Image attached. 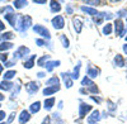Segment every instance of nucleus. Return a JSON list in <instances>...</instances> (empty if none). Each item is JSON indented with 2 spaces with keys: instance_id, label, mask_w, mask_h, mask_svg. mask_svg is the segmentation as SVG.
I'll return each instance as SVG.
<instances>
[{
  "instance_id": "nucleus-1",
  "label": "nucleus",
  "mask_w": 127,
  "mask_h": 124,
  "mask_svg": "<svg viewBox=\"0 0 127 124\" xmlns=\"http://www.w3.org/2000/svg\"><path fill=\"white\" fill-rule=\"evenodd\" d=\"M32 27H33V19H32V17L26 15V14H19L18 22H17V25H15L17 32L24 37V36H27V30Z\"/></svg>"
},
{
  "instance_id": "nucleus-2",
  "label": "nucleus",
  "mask_w": 127,
  "mask_h": 124,
  "mask_svg": "<svg viewBox=\"0 0 127 124\" xmlns=\"http://www.w3.org/2000/svg\"><path fill=\"white\" fill-rule=\"evenodd\" d=\"M113 30L116 36H117L118 38H125L127 36V27L125 25L123 20L122 19H116L114 23H113Z\"/></svg>"
},
{
  "instance_id": "nucleus-3",
  "label": "nucleus",
  "mask_w": 127,
  "mask_h": 124,
  "mask_svg": "<svg viewBox=\"0 0 127 124\" xmlns=\"http://www.w3.org/2000/svg\"><path fill=\"white\" fill-rule=\"evenodd\" d=\"M29 56H31V49L27 46H19V47H17V49L14 51V53H13V58L17 60V61H19V60L24 61Z\"/></svg>"
},
{
  "instance_id": "nucleus-4",
  "label": "nucleus",
  "mask_w": 127,
  "mask_h": 124,
  "mask_svg": "<svg viewBox=\"0 0 127 124\" xmlns=\"http://www.w3.org/2000/svg\"><path fill=\"white\" fill-rule=\"evenodd\" d=\"M32 30H33L36 34H38L39 38H43L46 41L51 39V32L48 30V28H46L45 25H42V24H33Z\"/></svg>"
},
{
  "instance_id": "nucleus-5",
  "label": "nucleus",
  "mask_w": 127,
  "mask_h": 124,
  "mask_svg": "<svg viewBox=\"0 0 127 124\" xmlns=\"http://www.w3.org/2000/svg\"><path fill=\"white\" fill-rule=\"evenodd\" d=\"M24 89H26V92L29 96H33L39 91L41 85H39V82H37V81H28V82L24 84Z\"/></svg>"
},
{
  "instance_id": "nucleus-6",
  "label": "nucleus",
  "mask_w": 127,
  "mask_h": 124,
  "mask_svg": "<svg viewBox=\"0 0 127 124\" xmlns=\"http://www.w3.org/2000/svg\"><path fill=\"white\" fill-rule=\"evenodd\" d=\"M93 111V106L90 104H88V103H84L80 100V105H79V120L87 118V115L89 114V113Z\"/></svg>"
},
{
  "instance_id": "nucleus-7",
  "label": "nucleus",
  "mask_w": 127,
  "mask_h": 124,
  "mask_svg": "<svg viewBox=\"0 0 127 124\" xmlns=\"http://www.w3.org/2000/svg\"><path fill=\"white\" fill-rule=\"evenodd\" d=\"M51 24L54 27V29L56 30H60L65 27V18L62 15H55L54 18L51 19Z\"/></svg>"
},
{
  "instance_id": "nucleus-8",
  "label": "nucleus",
  "mask_w": 127,
  "mask_h": 124,
  "mask_svg": "<svg viewBox=\"0 0 127 124\" xmlns=\"http://www.w3.org/2000/svg\"><path fill=\"white\" fill-rule=\"evenodd\" d=\"M99 75H100V68L99 67H95L92 63H88L87 65V76L89 79L94 80V79H97Z\"/></svg>"
},
{
  "instance_id": "nucleus-9",
  "label": "nucleus",
  "mask_w": 127,
  "mask_h": 124,
  "mask_svg": "<svg viewBox=\"0 0 127 124\" xmlns=\"http://www.w3.org/2000/svg\"><path fill=\"white\" fill-rule=\"evenodd\" d=\"M18 18H19V14L15 13V12H14V13H6V14L4 15L5 22H6L10 27H13V28H15V25H17Z\"/></svg>"
},
{
  "instance_id": "nucleus-10",
  "label": "nucleus",
  "mask_w": 127,
  "mask_h": 124,
  "mask_svg": "<svg viewBox=\"0 0 127 124\" xmlns=\"http://www.w3.org/2000/svg\"><path fill=\"white\" fill-rule=\"evenodd\" d=\"M72 27H74V30L76 32V34H80L83 32V28H84V22L80 17H72Z\"/></svg>"
},
{
  "instance_id": "nucleus-11",
  "label": "nucleus",
  "mask_w": 127,
  "mask_h": 124,
  "mask_svg": "<svg viewBox=\"0 0 127 124\" xmlns=\"http://www.w3.org/2000/svg\"><path fill=\"white\" fill-rule=\"evenodd\" d=\"M61 79H62V82H64V86L66 89H71L72 85H74V80L70 75V72H61L60 74Z\"/></svg>"
},
{
  "instance_id": "nucleus-12",
  "label": "nucleus",
  "mask_w": 127,
  "mask_h": 124,
  "mask_svg": "<svg viewBox=\"0 0 127 124\" xmlns=\"http://www.w3.org/2000/svg\"><path fill=\"white\" fill-rule=\"evenodd\" d=\"M31 118H32V114L29 113V110L23 109L18 115V122H19V124H27L31 120Z\"/></svg>"
},
{
  "instance_id": "nucleus-13",
  "label": "nucleus",
  "mask_w": 127,
  "mask_h": 124,
  "mask_svg": "<svg viewBox=\"0 0 127 124\" xmlns=\"http://www.w3.org/2000/svg\"><path fill=\"white\" fill-rule=\"evenodd\" d=\"M61 86H45V89H42V94L45 95V98H51V95H55L56 92H59Z\"/></svg>"
},
{
  "instance_id": "nucleus-14",
  "label": "nucleus",
  "mask_w": 127,
  "mask_h": 124,
  "mask_svg": "<svg viewBox=\"0 0 127 124\" xmlns=\"http://www.w3.org/2000/svg\"><path fill=\"white\" fill-rule=\"evenodd\" d=\"M100 119H102V114H100V111L95 109V110H93V111L90 113V115H88L87 122H88V123H99V122H100Z\"/></svg>"
},
{
  "instance_id": "nucleus-15",
  "label": "nucleus",
  "mask_w": 127,
  "mask_h": 124,
  "mask_svg": "<svg viewBox=\"0 0 127 124\" xmlns=\"http://www.w3.org/2000/svg\"><path fill=\"white\" fill-rule=\"evenodd\" d=\"M113 66L114 67H120V68H122V67H125L126 66V58L122 56V55H120V53H117L114 57H113Z\"/></svg>"
},
{
  "instance_id": "nucleus-16",
  "label": "nucleus",
  "mask_w": 127,
  "mask_h": 124,
  "mask_svg": "<svg viewBox=\"0 0 127 124\" xmlns=\"http://www.w3.org/2000/svg\"><path fill=\"white\" fill-rule=\"evenodd\" d=\"M36 61H37V56H36V55H31L27 60L23 61V67H24L26 70L33 68L34 65H36Z\"/></svg>"
},
{
  "instance_id": "nucleus-17",
  "label": "nucleus",
  "mask_w": 127,
  "mask_h": 124,
  "mask_svg": "<svg viewBox=\"0 0 127 124\" xmlns=\"http://www.w3.org/2000/svg\"><path fill=\"white\" fill-rule=\"evenodd\" d=\"M80 70H81V61L79 60V61L76 62V65L74 66L72 71H70V75H71V77H72L74 81L79 80V77H80Z\"/></svg>"
},
{
  "instance_id": "nucleus-18",
  "label": "nucleus",
  "mask_w": 127,
  "mask_h": 124,
  "mask_svg": "<svg viewBox=\"0 0 127 124\" xmlns=\"http://www.w3.org/2000/svg\"><path fill=\"white\" fill-rule=\"evenodd\" d=\"M48 5H50V12H51V13H54V14L60 13V12H61V9H62V6H61V1H56V0H51V1L48 3Z\"/></svg>"
},
{
  "instance_id": "nucleus-19",
  "label": "nucleus",
  "mask_w": 127,
  "mask_h": 124,
  "mask_svg": "<svg viewBox=\"0 0 127 124\" xmlns=\"http://www.w3.org/2000/svg\"><path fill=\"white\" fill-rule=\"evenodd\" d=\"M80 10H81L84 14L90 15L92 18L95 17V15H98V13H99L95 8H92V6H88V5H81V6H80Z\"/></svg>"
},
{
  "instance_id": "nucleus-20",
  "label": "nucleus",
  "mask_w": 127,
  "mask_h": 124,
  "mask_svg": "<svg viewBox=\"0 0 127 124\" xmlns=\"http://www.w3.org/2000/svg\"><path fill=\"white\" fill-rule=\"evenodd\" d=\"M55 105H56V99H55L54 96H51V98H46V99H45V101H43V109H45V110H47V111L52 110V108H54Z\"/></svg>"
},
{
  "instance_id": "nucleus-21",
  "label": "nucleus",
  "mask_w": 127,
  "mask_h": 124,
  "mask_svg": "<svg viewBox=\"0 0 127 124\" xmlns=\"http://www.w3.org/2000/svg\"><path fill=\"white\" fill-rule=\"evenodd\" d=\"M14 87V82L13 81H6V80H3L1 82H0V90L1 91H12Z\"/></svg>"
},
{
  "instance_id": "nucleus-22",
  "label": "nucleus",
  "mask_w": 127,
  "mask_h": 124,
  "mask_svg": "<svg viewBox=\"0 0 127 124\" xmlns=\"http://www.w3.org/2000/svg\"><path fill=\"white\" fill-rule=\"evenodd\" d=\"M61 65V61L60 60H57V61H48L47 63H46V66H45V70H46V72H52L56 67H59Z\"/></svg>"
},
{
  "instance_id": "nucleus-23",
  "label": "nucleus",
  "mask_w": 127,
  "mask_h": 124,
  "mask_svg": "<svg viewBox=\"0 0 127 124\" xmlns=\"http://www.w3.org/2000/svg\"><path fill=\"white\" fill-rule=\"evenodd\" d=\"M51 124H65V120L62 119V117L59 111L51 114Z\"/></svg>"
},
{
  "instance_id": "nucleus-24",
  "label": "nucleus",
  "mask_w": 127,
  "mask_h": 124,
  "mask_svg": "<svg viewBox=\"0 0 127 124\" xmlns=\"http://www.w3.org/2000/svg\"><path fill=\"white\" fill-rule=\"evenodd\" d=\"M48 61H51V56H50V55H43V56H41L39 58H37L36 65L45 68V66H46V63H47Z\"/></svg>"
},
{
  "instance_id": "nucleus-25",
  "label": "nucleus",
  "mask_w": 127,
  "mask_h": 124,
  "mask_svg": "<svg viewBox=\"0 0 127 124\" xmlns=\"http://www.w3.org/2000/svg\"><path fill=\"white\" fill-rule=\"evenodd\" d=\"M42 108V103L41 101H34V103H32V104L29 105V113L31 114H37V113L41 110Z\"/></svg>"
},
{
  "instance_id": "nucleus-26",
  "label": "nucleus",
  "mask_w": 127,
  "mask_h": 124,
  "mask_svg": "<svg viewBox=\"0 0 127 124\" xmlns=\"http://www.w3.org/2000/svg\"><path fill=\"white\" fill-rule=\"evenodd\" d=\"M36 44H37L38 47H48L50 51L54 49V47L51 46L50 41H46V39H43V38H36Z\"/></svg>"
},
{
  "instance_id": "nucleus-27",
  "label": "nucleus",
  "mask_w": 127,
  "mask_h": 124,
  "mask_svg": "<svg viewBox=\"0 0 127 124\" xmlns=\"http://www.w3.org/2000/svg\"><path fill=\"white\" fill-rule=\"evenodd\" d=\"M46 86H60V77L54 75L46 80Z\"/></svg>"
},
{
  "instance_id": "nucleus-28",
  "label": "nucleus",
  "mask_w": 127,
  "mask_h": 124,
  "mask_svg": "<svg viewBox=\"0 0 127 124\" xmlns=\"http://www.w3.org/2000/svg\"><path fill=\"white\" fill-rule=\"evenodd\" d=\"M20 90H22V86H20V84H14V87H13V90L10 91V96H9V99L10 100H14L18 95H19V92H20Z\"/></svg>"
},
{
  "instance_id": "nucleus-29",
  "label": "nucleus",
  "mask_w": 127,
  "mask_h": 124,
  "mask_svg": "<svg viewBox=\"0 0 127 124\" xmlns=\"http://www.w3.org/2000/svg\"><path fill=\"white\" fill-rule=\"evenodd\" d=\"M14 47V43L13 42H3L0 43V53H4V52H8L9 49H12Z\"/></svg>"
},
{
  "instance_id": "nucleus-30",
  "label": "nucleus",
  "mask_w": 127,
  "mask_h": 124,
  "mask_svg": "<svg viewBox=\"0 0 127 124\" xmlns=\"http://www.w3.org/2000/svg\"><path fill=\"white\" fill-rule=\"evenodd\" d=\"M28 5V1L27 0H14V1L12 3V6L14 8V9H23V8H26Z\"/></svg>"
},
{
  "instance_id": "nucleus-31",
  "label": "nucleus",
  "mask_w": 127,
  "mask_h": 124,
  "mask_svg": "<svg viewBox=\"0 0 127 124\" xmlns=\"http://www.w3.org/2000/svg\"><path fill=\"white\" fill-rule=\"evenodd\" d=\"M15 76H17V71L15 70H8V71H5V74H3V80L12 81Z\"/></svg>"
},
{
  "instance_id": "nucleus-32",
  "label": "nucleus",
  "mask_w": 127,
  "mask_h": 124,
  "mask_svg": "<svg viewBox=\"0 0 127 124\" xmlns=\"http://www.w3.org/2000/svg\"><path fill=\"white\" fill-rule=\"evenodd\" d=\"M83 3H84V5H88V6H92V8L105 4V1H102V0H85V1H83Z\"/></svg>"
},
{
  "instance_id": "nucleus-33",
  "label": "nucleus",
  "mask_w": 127,
  "mask_h": 124,
  "mask_svg": "<svg viewBox=\"0 0 127 124\" xmlns=\"http://www.w3.org/2000/svg\"><path fill=\"white\" fill-rule=\"evenodd\" d=\"M94 84H95V82H94L92 79H89L87 75H85V76H84V77L81 79V82H80L81 87H87V89H88V87H90V86H93Z\"/></svg>"
},
{
  "instance_id": "nucleus-34",
  "label": "nucleus",
  "mask_w": 127,
  "mask_h": 124,
  "mask_svg": "<svg viewBox=\"0 0 127 124\" xmlns=\"http://www.w3.org/2000/svg\"><path fill=\"white\" fill-rule=\"evenodd\" d=\"M102 33L104 36H111L113 33V24L112 23H107V24H104L103 28H102Z\"/></svg>"
},
{
  "instance_id": "nucleus-35",
  "label": "nucleus",
  "mask_w": 127,
  "mask_h": 124,
  "mask_svg": "<svg viewBox=\"0 0 127 124\" xmlns=\"http://www.w3.org/2000/svg\"><path fill=\"white\" fill-rule=\"evenodd\" d=\"M1 37L4 42H12V39L15 37V34L13 32H10V30H5L4 33H1Z\"/></svg>"
},
{
  "instance_id": "nucleus-36",
  "label": "nucleus",
  "mask_w": 127,
  "mask_h": 124,
  "mask_svg": "<svg viewBox=\"0 0 127 124\" xmlns=\"http://www.w3.org/2000/svg\"><path fill=\"white\" fill-rule=\"evenodd\" d=\"M59 39H60V42H61V44H62L64 48L67 49V48L70 47V39L66 37V34H60Z\"/></svg>"
},
{
  "instance_id": "nucleus-37",
  "label": "nucleus",
  "mask_w": 127,
  "mask_h": 124,
  "mask_svg": "<svg viewBox=\"0 0 127 124\" xmlns=\"http://www.w3.org/2000/svg\"><path fill=\"white\" fill-rule=\"evenodd\" d=\"M107 110L109 113H114L116 110H117V104H114V103L112 100H107Z\"/></svg>"
},
{
  "instance_id": "nucleus-38",
  "label": "nucleus",
  "mask_w": 127,
  "mask_h": 124,
  "mask_svg": "<svg viewBox=\"0 0 127 124\" xmlns=\"http://www.w3.org/2000/svg\"><path fill=\"white\" fill-rule=\"evenodd\" d=\"M118 19H122V18H127V8H121L117 13H116Z\"/></svg>"
},
{
  "instance_id": "nucleus-39",
  "label": "nucleus",
  "mask_w": 127,
  "mask_h": 124,
  "mask_svg": "<svg viewBox=\"0 0 127 124\" xmlns=\"http://www.w3.org/2000/svg\"><path fill=\"white\" fill-rule=\"evenodd\" d=\"M99 14L103 17V19H104V20H111V19H113V18H114V14H113V13H111V12H99Z\"/></svg>"
},
{
  "instance_id": "nucleus-40",
  "label": "nucleus",
  "mask_w": 127,
  "mask_h": 124,
  "mask_svg": "<svg viewBox=\"0 0 127 124\" xmlns=\"http://www.w3.org/2000/svg\"><path fill=\"white\" fill-rule=\"evenodd\" d=\"M93 23H94V24H97V25H100V24L104 23V19H103V17L98 13V15L93 17Z\"/></svg>"
},
{
  "instance_id": "nucleus-41",
  "label": "nucleus",
  "mask_w": 127,
  "mask_h": 124,
  "mask_svg": "<svg viewBox=\"0 0 127 124\" xmlns=\"http://www.w3.org/2000/svg\"><path fill=\"white\" fill-rule=\"evenodd\" d=\"M89 99L93 100L94 103H97V105H100L102 103H103V98H102L100 95H90Z\"/></svg>"
},
{
  "instance_id": "nucleus-42",
  "label": "nucleus",
  "mask_w": 127,
  "mask_h": 124,
  "mask_svg": "<svg viewBox=\"0 0 127 124\" xmlns=\"http://www.w3.org/2000/svg\"><path fill=\"white\" fill-rule=\"evenodd\" d=\"M17 60H14V58H12V60H8L5 63H4V67H6V68H10L12 70V67H14L15 65H17Z\"/></svg>"
},
{
  "instance_id": "nucleus-43",
  "label": "nucleus",
  "mask_w": 127,
  "mask_h": 124,
  "mask_svg": "<svg viewBox=\"0 0 127 124\" xmlns=\"http://www.w3.org/2000/svg\"><path fill=\"white\" fill-rule=\"evenodd\" d=\"M88 91H89V94H92V95H99V87L95 84L93 86L88 87Z\"/></svg>"
},
{
  "instance_id": "nucleus-44",
  "label": "nucleus",
  "mask_w": 127,
  "mask_h": 124,
  "mask_svg": "<svg viewBox=\"0 0 127 124\" xmlns=\"http://www.w3.org/2000/svg\"><path fill=\"white\" fill-rule=\"evenodd\" d=\"M9 60V53L8 52H4V53H0V63H5V62Z\"/></svg>"
},
{
  "instance_id": "nucleus-45",
  "label": "nucleus",
  "mask_w": 127,
  "mask_h": 124,
  "mask_svg": "<svg viewBox=\"0 0 127 124\" xmlns=\"http://www.w3.org/2000/svg\"><path fill=\"white\" fill-rule=\"evenodd\" d=\"M15 115H17L15 111H12V113H10L9 117L6 118V124H12V123L14 122V119H15Z\"/></svg>"
},
{
  "instance_id": "nucleus-46",
  "label": "nucleus",
  "mask_w": 127,
  "mask_h": 124,
  "mask_svg": "<svg viewBox=\"0 0 127 124\" xmlns=\"http://www.w3.org/2000/svg\"><path fill=\"white\" fill-rule=\"evenodd\" d=\"M65 13H66L67 15H71V14H74V6H72V4H66V8H65Z\"/></svg>"
},
{
  "instance_id": "nucleus-47",
  "label": "nucleus",
  "mask_w": 127,
  "mask_h": 124,
  "mask_svg": "<svg viewBox=\"0 0 127 124\" xmlns=\"http://www.w3.org/2000/svg\"><path fill=\"white\" fill-rule=\"evenodd\" d=\"M41 124H51V115H46L43 119H42Z\"/></svg>"
},
{
  "instance_id": "nucleus-48",
  "label": "nucleus",
  "mask_w": 127,
  "mask_h": 124,
  "mask_svg": "<svg viewBox=\"0 0 127 124\" xmlns=\"http://www.w3.org/2000/svg\"><path fill=\"white\" fill-rule=\"evenodd\" d=\"M79 94H80V95H88L89 91H88L87 87H80V89H79Z\"/></svg>"
},
{
  "instance_id": "nucleus-49",
  "label": "nucleus",
  "mask_w": 127,
  "mask_h": 124,
  "mask_svg": "<svg viewBox=\"0 0 127 124\" xmlns=\"http://www.w3.org/2000/svg\"><path fill=\"white\" fill-rule=\"evenodd\" d=\"M5 118H6V113H5L4 110L0 109V123L4 122V119H5Z\"/></svg>"
},
{
  "instance_id": "nucleus-50",
  "label": "nucleus",
  "mask_w": 127,
  "mask_h": 124,
  "mask_svg": "<svg viewBox=\"0 0 127 124\" xmlns=\"http://www.w3.org/2000/svg\"><path fill=\"white\" fill-rule=\"evenodd\" d=\"M5 32V24H4V22L1 19H0V34L1 33H4Z\"/></svg>"
},
{
  "instance_id": "nucleus-51",
  "label": "nucleus",
  "mask_w": 127,
  "mask_h": 124,
  "mask_svg": "<svg viewBox=\"0 0 127 124\" xmlns=\"http://www.w3.org/2000/svg\"><path fill=\"white\" fill-rule=\"evenodd\" d=\"M33 3H34V4H38V5H45V4H47L46 0H33Z\"/></svg>"
},
{
  "instance_id": "nucleus-52",
  "label": "nucleus",
  "mask_w": 127,
  "mask_h": 124,
  "mask_svg": "<svg viewBox=\"0 0 127 124\" xmlns=\"http://www.w3.org/2000/svg\"><path fill=\"white\" fill-rule=\"evenodd\" d=\"M37 77H38V79H43V77H46V71H39L38 74H37Z\"/></svg>"
},
{
  "instance_id": "nucleus-53",
  "label": "nucleus",
  "mask_w": 127,
  "mask_h": 124,
  "mask_svg": "<svg viewBox=\"0 0 127 124\" xmlns=\"http://www.w3.org/2000/svg\"><path fill=\"white\" fill-rule=\"evenodd\" d=\"M3 72H4V65L0 63V76H3Z\"/></svg>"
},
{
  "instance_id": "nucleus-54",
  "label": "nucleus",
  "mask_w": 127,
  "mask_h": 124,
  "mask_svg": "<svg viewBox=\"0 0 127 124\" xmlns=\"http://www.w3.org/2000/svg\"><path fill=\"white\" fill-rule=\"evenodd\" d=\"M122 49H123V52H125V55H127V43H125V44L122 46Z\"/></svg>"
},
{
  "instance_id": "nucleus-55",
  "label": "nucleus",
  "mask_w": 127,
  "mask_h": 124,
  "mask_svg": "<svg viewBox=\"0 0 127 124\" xmlns=\"http://www.w3.org/2000/svg\"><path fill=\"white\" fill-rule=\"evenodd\" d=\"M62 106H64V101H59V105H57L59 110H61V109H62Z\"/></svg>"
},
{
  "instance_id": "nucleus-56",
  "label": "nucleus",
  "mask_w": 127,
  "mask_h": 124,
  "mask_svg": "<svg viewBox=\"0 0 127 124\" xmlns=\"http://www.w3.org/2000/svg\"><path fill=\"white\" fill-rule=\"evenodd\" d=\"M4 99H5V95H3V92L0 91V103H1V101H3Z\"/></svg>"
},
{
  "instance_id": "nucleus-57",
  "label": "nucleus",
  "mask_w": 127,
  "mask_h": 124,
  "mask_svg": "<svg viewBox=\"0 0 127 124\" xmlns=\"http://www.w3.org/2000/svg\"><path fill=\"white\" fill-rule=\"evenodd\" d=\"M3 42V37H1V34H0V43Z\"/></svg>"
},
{
  "instance_id": "nucleus-58",
  "label": "nucleus",
  "mask_w": 127,
  "mask_h": 124,
  "mask_svg": "<svg viewBox=\"0 0 127 124\" xmlns=\"http://www.w3.org/2000/svg\"><path fill=\"white\" fill-rule=\"evenodd\" d=\"M88 124H99V123H88Z\"/></svg>"
},
{
  "instance_id": "nucleus-59",
  "label": "nucleus",
  "mask_w": 127,
  "mask_h": 124,
  "mask_svg": "<svg viewBox=\"0 0 127 124\" xmlns=\"http://www.w3.org/2000/svg\"><path fill=\"white\" fill-rule=\"evenodd\" d=\"M125 39H126V43H127V36H126V37H125Z\"/></svg>"
},
{
  "instance_id": "nucleus-60",
  "label": "nucleus",
  "mask_w": 127,
  "mask_h": 124,
  "mask_svg": "<svg viewBox=\"0 0 127 124\" xmlns=\"http://www.w3.org/2000/svg\"><path fill=\"white\" fill-rule=\"evenodd\" d=\"M0 124H6V122H5V123H4V122H1V123H0Z\"/></svg>"
},
{
  "instance_id": "nucleus-61",
  "label": "nucleus",
  "mask_w": 127,
  "mask_h": 124,
  "mask_svg": "<svg viewBox=\"0 0 127 124\" xmlns=\"http://www.w3.org/2000/svg\"><path fill=\"white\" fill-rule=\"evenodd\" d=\"M0 109H1V103H0Z\"/></svg>"
},
{
  "instance_id": "nucleus-62",
  "label": "nucleus",
  "mask_w": 127,
  "mask_h": 124,
  "mask_svg": "<svg viewBox=\"0 0 127 124\" xmlns=\"http://www.w3.org/2000/svg\"><path fill=\"white\" fill-rule=\"evenodd\" d=\"M126 66H127V58H126Z\"/></svg>"
},
{
  "instance_id": "nucleus-63",
  "label": "nucleus",
  "mask_w": 127,
  "mask_h": 124,
  "mask_svg": "<svg viewBox=\"0 0 127 124\" xmlns=\"http://www.w3.org/2000/svg\"><path fill=\"white\" fill-rule=\"evenodd\" d=\"M126 79H127V71H126Z\"/></svg>"
},
{
  "instance_id": "nucleus-64",
  "label": "nucleus",
  "mask_w": 127,
  "mask_h": 124,
  "mask_svg": "<svg viewBox=\"0 0 127 124\" xmlns=\"http://www.w3.org/2000/svg\"><path fill=\"white\" fill-rule=\"evenodd\" d=\"M126 23H127V18H126Z\"/></svg>"
}]
</instances>
